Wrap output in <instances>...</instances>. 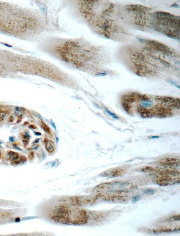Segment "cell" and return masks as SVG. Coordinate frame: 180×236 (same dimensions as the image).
Instances as JSON below:
<instances>
[{"label": "cell", "mask_w": 180, "mask_h": 236, "mask_svg": "<svg viewBox=\"0 0 180 236\" xmlns=\"http://www.w3.org/2000/svg\"><path fill=\"white\" fill-rule=\"evenodd\" d=\"M15 7L7 2H0V33L15 35L26 32L34 27L35 22L29 18L22 16L23 13L16 10Z\"/></svg>", "instance_id": "1"}, {"label": "cell", "mask_w": 180, "mask_h": 236, "mask_svg": "<svg viewBox=\"0 0 180 236\" xmlns=\"http://www.w3.org/2000/svg\"><path fill=\"white\" fill-rule=\"evenodd\" d=\"M156 172L159 173L156 183L160 186H167L180 183V173L177 170H165Z\"/></svg>", "instance_id": "2"}, {"label": "cell", "mask_w": 180, "mask_h": 236, "mask_svg": "<svg viewBox=\"0 0 180 236\" xmlns=\"http://www.w3.org/2000/svg\"><path fill=\"white\" fill-rule=\"evenodd\" d=\"M153 116L159 118H164L173 115V112L169 107H165L161 105H156L151 109Z\"/></svg>", "instance_id": "3"}, {"label": "cell", "mask_w": 180, "mask_h": 236, "mask_svg": "<svg viewBox=\"0 0 180 236\" xmlns=\"http://www.w3.org/2000/svg\"><path fill=\"white\" fill-rule=\"evenodd\" d=\"M99 196L100 194L90 198H83L80 196H75L71 198V202L72 204L75 206H82L86 204H92L98 199Z\"/></svg>", "instance_id": "4"}, {"label": "cell", "mask_w": 180, "mask_h": 236, "mask_svg": "<svg viewBox=\"0 0 180 236\" xmlns=\"http://www.w3.org/2000/svg\"><path fill=\"white\" fill-rule=\"evenodd\" d=\"M156 99L163 103H166L170 107H173L179 108L180 100L169 97H157Z\"/></svg>", "instance_id": "5"}, {"label": "cell", "mask_w": 180, "mask_h": 236, "mask_svg": "<svg viewBox=\"0 0 180 236\" xmlns=\"http://www.w3.org/2000/svg\"><path fill=\"white\" fill-rule=\"evenodd\" d=\"M179 159L175 157H166L163 158L159 161L160 165L165 166H173L179 165Z\"/></svg>", "instance_id": "6"}, {"label": "cell", "mask_w": 180, "mask_h": 236, "mask_svg": "<svg viewBox=\"0 0 180 236\" xmlns=\"http://www.w3.org/2000/svg\"><path fill=\"white\" fill-rule=\"evenodd\" d=\"M124 173V170L122 168H117L112 170H108V171L104 172L101 175L104 177L115 178L120 176Z\"/></svg>", "instance_id": "7"}, {"label": "cell", "mask_w": 180, "mask_h": 236, "mask_svg": "<svg viewBox=\"0 0 180 236\" xmlns=\"http://www.w3.org/2000/svg\"><path fill=\"white\" fill-rule=\"evenodd\" d=\"M137 111L139 115L142 118H150L153 116L151 109H148L146 107L140 106L137 107Z\"/></svg>", "instance_id": "8"}, {"label": "cell", "mask_w": 180, "mask_h": 236, "mask_svg": "<svg viewBox=\"0 0 180 236\" xmlns=\"http://www.w3.org/2000/svg\"><path fill=\"white\" fill-rule=\"evenodd\" d=\"M147 43L149 45L152 46V48H154L155 49L159 51L166 52H167L169 51L168 48H167L166 46L163 45V44L160 43L159 42H156L154 41L149 40V42H147Z\"/></svg>", "instance_id": "9"}, {"label": "cell", "mask_w": 180, "mask_h": 236, "mask_svg": "<svg viewBox=\"0 0 180 236\" xmlns=\"http://www.w3.org/2000/svg\"><path fill=\"white\" fill-rule=\"evenodd\" d=\"M125 198V196L123 195H121L120 194H116L115 195H109L104 197V200L111 202H116V201H120L123 200Z\"/></svg>", "instance_id": "10"}, {"label": "cell", "mask_w": 180, "mask_h": 236, "mask_svg": "<svg viewBox=\"0 0 180 236\" xmlns=\"http://www.w3.org/2000/svg\"><path fill=\"white\" fill-rule=\"evenodd\" d=\"M135 72L136 74L140 76H144L147 74L148 73V69L144 66L143 65H137L135 66Z\"/></svg>", "instance_id": "11"}, {"label": "cell", "mask_w": 180, "mask_h": 236, "mask_svg": "<svg viewBox=\"0 0 180 236\" xmlns=\"http://www.w3.org/2000/svg\"><path fill=\"white\" fill-rule=\"evenodd\" d=\"M44 143L46 149L50 153L52 152L55 149V145L53 142L47 139L44 140Z\"/></svg>", "instance_id": "12"}, {"label": "cell", "mask_w": 180, "mask_h": 236, "mask_svg": "<svg viewBox=\"0 0 180 236\" xmlns=\"http://www.w3.org/2000/svg\"><path fill=\"white\" fill-rule=\"evenodd\" d=\"M122 106L123 107V109L125 110L126 112L129 114H133V111H132L131 107L130 105H129V103L123 101V103H122Z\"/></svg>", "instance_id": "13"}, {"label": "cell", "mask_w": 180, "mask_h": 236, "mask_svg": "<svg viewBox=\"0 0 180 236\" xmlns=\"http://www.w3.org/2000/svg\"><path fill=\"white\" fill-rule=\"evenodd\" d=\"M8 155L9 156V158L10 160L14 161L17 160L19 158V156L17 153L15 152L12 151H10L8 153Z\"/></svg>", "instance_id": "14"}, {"label": "cell", "mask_w": 180, "mask_h": 236, "mask_svg": "<svg viewBox=\"0 0 180 236\" xmlns=\"http://www.w3.org/2000/svg\"><path fill=\"white\" fill-rule=\"evenodd\" d=\"M141 170L142 171L146 172V173H150V172H153L154 171L156 172V170L155 171V169H154V168L151 167V166H144L143 167H142L141 168Z\"/></svg>", "instance_id": "15"}, {"label": "cell", "mask_w": 180, "mask_h": 236, "mask_svg": "<svg viewBox=\"0 0 180 236\" xmlns=\"http://www.w3.org/2000/svg\"><path fill=\"white\" fill-rule=\"evenodd\" d=\"M41 126H42V128L43 129L45 132H46V133H47L49 135L51 136V132L50 131L49 127L45 123H44L43 122H42V123H41Z\"/></svg>", "instance_id": "16"}, {"label": "cell", "mask_w": 180, "mask_h": 236, "mask_svg": "<svg viewBox=\"0 0 180 236\" xmlns=\"http://www.w3.org/2000/svg\"><path fill=\"white\" fill-rule=\"evenodd\" d=\"M152 101H150L149 100H147L145 101H142V103H141L142 105L141 106L147 108V107H150L152 105Z\"/></svg>", "instance_id": "17"}, {"label": "cell", "mask_w": 180, "mask_h": 236, "mask_svg": "<svg viewBox=\"0 0 180 236\" xmlns=\"http://www.w3.org/2000/svg\"><path fill=\"white\" fill-rule=\"evenodd\" d=\"M156 190L154 189L148 188L144 191V193L146 195H153L155 193Z\"/></svg>", "instance_id": "18"}, {"label": "cell", "mask_w": 180, "mask_h": 236, "mask_svg": "<svg viewBox=\"0 0 180 236\" xmlns=\"http://www.w3.org/2000/svg\"><path fill=\"white\" fill-rule=\"evenodd\" d=\"M105 111H106V112L107 113V114H109L114 119H116V120H118L119 118L117 115H116L115 114H114V113L112 112L111 111L105 108Z\"/></svg>", "instance_id": "19"}, {"label": "cell", "mask_w": 180, "mask_h": 236, "mask_svg": "<svg viewBox=\"0 0 180 236\" xmlns=\"http://www.w3.org/2000/svg\"><path fill=\"white\" fill-rule=\"evenodd\" d=\"M26 160V158L25 157V156H22L20 158V159L18 160L17 161H14V162L13 163L15 164V165H17L18 164H20L22 162H25Z\"/></svg>", "instance_id": "20"}, {"label": "cell", "mask_w": 180, "mask_h": 236, "mask_svg": "<svg viewBox=\"0 0 180 236\" xmlns=\"http://www.w3.org/2000/svg\"><path fill=\"white\" fill-rule=\"evenodd\" d=\"M10 216V214L7 212H0V218H4Z\"/></svg>", "instance_id": "21"}, {"label": "cell", "mask_w": 180, "mask_h": 236, "mask_svg": "<svg viewBox=\"0 0 180 236\" xmlns=\"http://www.w3.org/2000/svg\"><path fill=\"white\" fill-rule=\"evenodd\" d=\"M6 115V112L3 111H0V119H4Z\"/></svg>", "instance_id": "22"}, {"label": "cell", "mask_w": 180, "mask_h": 236, "mask_svg": "<svg viewBox=\"0 0 180 236\" xmlns=\"http://www.w3.org/2000/svg\"><path fill=\"white\" fill-rule=\"evenodd\" d=\"M140 196L139 195H137L136 196H134L133 197V202H138L140 200Z\"/></svg>", "instance_id": "23"}, {"label": "cell", "mask_w": 180, "mask_h": 236, "mask_svg": "<svg viewBox=\"0 0 180 236\" xmlns=\"http://www.w3.org/2000/svg\"><path fill=\"white\" fill-rule=\"evenodd\" d=\"M107 74H108L107 73H99V74H97V76H105V75H106Z\"/></svg>", "instance_id": "24"}, {"label": "cell", "mask_w": 180, "mask_h": 236, "mask_svg": "<svg viewBox=\"0 0 180 236\" xmlns=\"http://www.w3.org/2000/svg\"><path fill=\"white\" fill-rule=\"evenodd\" d=\"M34 153L33 152H31L29 154V160H32L33 158V156H34Z\"/></svg>", "instance_id": "25"}, {"label": "cell", "mask_w": 180, "mask_h": 236, "mask_svg": "<svg viewBox=\"0 0 180 236\" xmlns=\"http://www.w3.org/2000/svg\"><path fill=\"white\" fill-rule=\"evenodd\" d=\"M33 114H34V115L36 116L37 118H38V119H40V120H42V117L40 116L39 114H37V113H35V112L33 113Z\"/></svg>", "instance_id": "26"}, {"label": "cell", "mask_w": 180, "mask_h": 236, "mask_svg": "<svg viewBox=\"0 0 180 236\" xmlns=\"http://www.w3.org/2000/svg\"><path fill=\"white\" fill-rule=\"evenodd\" d=\"M22 115L18 116V118H17V123H19V122H20L21 120H22Z\"/></svg>", "instance_id": "27"}, {"label": "cell", "mask_w": 180, "mask_h": 236, "mask_svg": "<svg viewBox=\"0 0 180 236\" xmlns=\"http://www.w3.org/2000/svg\"><path fill=\"white\" fill-rule=\"evenodd\" d=\"M13 118L12 116L10 117V118H9V122H12L13 121Z\"/></svg>", "instance_id": "28"}, {"label": "cell", "mask_w": 180, "mask_h": 236, "mask_svg": "<svg viewBox=\"0 0 180 236\" xmlns=\"http://www.w3.org/2000/svg\"><path fill=\"white\" fill-rule=\"evenodd\" d=\"M13 146H14V148H15L16 149H17V150H21V149L19 148V147H17V146H16V145H14Z\"/></svg>", "instance_id": "29"}, {"label": "cell", "mask_w": 180, "mask_h": 236, "mask_svg": "<svg viewBox=\"0 0 180 236\" xmlns=\"http://www.w3.org/2000/svg\"><path fill=\"white\" fill-rule=\"evenodd\" d=\"M29 128H31V129H35V128H36V127H35V126H34L33 125H31L29 126Z\"/></svg>", "instance_id": "30"}, {"label": "cell", "mask_w": 180, "mask_h": 236, "mask_svg": "<svg viewBox=\"0 0 180 236\" xmlns=\"http://www.w3.org/2000/svg\"><path fill=\"white\" fill-rule=\"evenodd\" d=\"M34 134L37 136H39L41 135V133H38V132H34Z\"/></svg>", "instance_id": "31"}, {"label": "cell", "mask_w": 180, "mask_h": 236, "mask_svg": "<svg viewBox=\"0 0 180 236\" xmlns=\"http://www.w3.org/2000/svg\"><path fill=\"white\" fill-rule=\"evenodd\" d=\"M10 140L11 141H14V138L13 137H10Z\"/></svg>", "instance_id": "32"}, {"label": "cell", "mask_w": 180, "mask_h": 236, "mask_svg": "<svg viewBox=\"0 0 180 236\" xmlns=\"http://www.w3.org/2000/svg\"><path fill=\"white\" fill-rule=\"evenodd\" d=\"M20 219L19 218H17L16 219H15V221L16 222H19L20 221Z\"/></svg>", "instance_id": "33"}, {"label": "cell", "mask_w": 180, "mask_h": 236, "mask_svg": "<svg viewBox=\"0 0 180 236\" xmlns=\"http://www.w3.org/2000/svg\"><path fill=\"white\" fill-rule=\"evenodd\" d=\"M158 137H159V136H155V137H154V136H152L150 138H157Z\"/></svg>", "instance_id": "34"}, {"label": "cell", "mask_w": 180, "mask_h": 236, "mask_svg": "<svg viewBox=\"0 0 180 236\" xmlns=\"http://www.w3.org/2000/svg\"><path fill=\"white\" fill-rule=\"evenodd\" d=\"M40 138H39V139H36V140L34 141V143H38V142H39V140H40Z\"/></svg>", "instance_id": "35"}, {"label": "cell", "mask_w": 180, "mask_h": 236, "mask_svg": "<svg viewBox=\"0 0 180 236\" xmlns=\"http://www.w3.org/2000/svg\"><path fill=\"white\" fill-rule=\"evenodd\" d=\"M0 156H1V153H0Z\"/></svg>", "instance_id": "36"}]
</instances>
